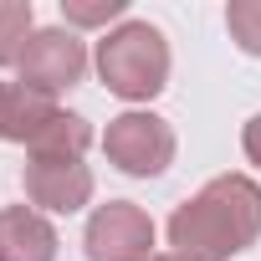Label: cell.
I'll return each mask as SVG.
<instances>
[{
  "label": "cell",
  "instance_id": "obj_5",
  "mask_svg": "<svg viewBox=\"0 0 261 261\" xmlns=\"http://www.w3.org/2000/svg\"><path fill=\"white\" fill-rule=\"evenodd\" d=\"M21 82L26 87H41V92H62V87H77L82 72H87V46L77 41V31L67 26H46V31H31L26 51H21Z\"/></svg>",
  "mask_w": 261,
  "mask_h": 261
},
{
  "label": "cell",
  "instance_id": "obj_4",
  "mask_svg": "<svg viewBox=\"0 0 261 261\" xmlns=\"http://www.w3.org/2000/svg\"><path fill=\"white\" fill-rule=\"evenodd\" d=\"M87 261H154V220L134 200H108L87 220Z\"/></svg>",
  "mask_w": 261,
  "mask_h": 261
},
{
  "label": "cell",
  "instance_id": "obj_12",
  "mask_svg": "<svg viewBox=\"0 0 261 261\" xmlns=\"http://www.w3.org/2000/svg\"><path fill=\"white\" fill-rule=\"evenodd\" d=\"M128 11V0H62L67 26H108Z\"/></svg>",
  "mask_w": 261,
  "mask_h": 261
},
{
  "label": "cell",
  "instance_id": "obj_7",
  "mask_svg": "<svg viewBox=\"0 0 261 261\" xmlns=\"http://www.w3.org/2000/svg\"><path fill=\"white\" fill-rule=\"evenodd\" d=\"M0 261H57V230L31 205L0 210Z\"/></svg>",
  "mask_w": 261,
  "mask_h": 261
},
{
  "label": "cell",
  "instance_id": "obj_11",
  "mask_svg": "<svg viewBox=\"0 0 261 261\" xmlns=\"http://www.w3.org/2000/svg\"><path fill=\"white\" fill-rule=\"evenodd\" d=\"M225 26H230V41L246 57H261V0H230L225 6Z\"/></svg>",
  "mask_w": 261,
  "mask_h": 261
},
{
  "label": "cell",
  "instance_id": "obj_9",
  "mask_svg": "<svg viewBox=\"0 0 261 261\" xmlns=\"http://www.w3.org/2000/svg\"><path fill=\"white\" fill-rule=\"evenodd\" d=\"M87 144H92V123L82 113H57L46 123V134L31 144V154L36 159H82Z\"/></svg>",
  "mask_w": 261,
  "mask_h": 261
},
{
  "label": "cell",
  "instance_id": "obj_1",
  "mask_svg": "<svg viewBox=\"0 0 261 261\" xmlns=\"http://www.w3.org/2000/svg\"><path fill=\"white\" fill-rule=\"evenodd\" d=\"M261 236V185L251 174H215L169 215V246L179 261H230Z\"/></svg>",
  "mask_w": 261,
  "mask_h": 261
},
{
  "label": "cell",
  "instance_id": "obj_3",
  "mask_svg": "<svg viewBox=\"0 0 261 261\" xmlns=\"http://www.w3.org/2000/svg\"><path fill=\"white\" fill-rule=\"evenodd\" d=\"M102 154L108 164H118L123 174L134 179H154L174 164V128L159 113H118L108 118V134H102Z\"/></svg>",
  "mask_w": 261,
  "mask_h": 261
},
{
  "label": "cell",
  "instance_id": "obj_13",
  "mask_svg": "<svg viewBox=\"0 0 261 261\" xmlns=\"http://www.w3.org/2000/svg\"><path fill=\"white\" fill-rule=\"evenodd\" d=\"M241 149H246V159H251V164L261 169V113H256V118L246 123V134H241Z\"/></svg>",
  "mask_w": 261,
  "mask_h": 261
},
{
  "label": "cell",
  "instance_id": "obj_15",
  "mask_svg": "<svg viewBox=\"0 0 261 261\" xmlns=\"http://www.w3.org/2000/svg\"><path fill=\"white\" fill-rule=\"evenodd\" d=\"M154 261H179V256H154Z\"/></svg>",
  "mask_w": 261,
  "mask_h": 261
},
{
  "label": "cell",
  "instance_id": "obj_14",
  "mask_svg": "<svg viewBox=\"0 0 261 261\" xmlns=\"http://www.w3.org/2000/svg\"><path fill=\"white\" fill-rule=\"evenodd\" d=\"M0 108H6V82H0Z\"/></svg>",
  "mask_w": 261,
  "mask_h": 261
},
{
  "label": "cell",
  "instance_id": "obj_8",
  "mask_svg": "<svg viewBox=\"0 0 261 261\" xmlns=\"http://www.w3.org/2000/svg\"><path fill=\"white\" fill-rule=\"evenodd\" d=\"M57 113H62V108H57L51 92L16 82V87H6V108H0V139H16V144L31 149V144L46 134V123H51Z\"/></svg>",
  "mask_w": 261,
  "mask_h": 261
},
{
  "label": "cell",
  "instance_id": "obj_10",
  "mask_svg": "<svg viewBox=\"0 0 261 261\" xmlns=\"http://www.w3.org/2000/svg\"><path fill=\"white\" fill-rule=\"evenodd\" d=\"M31 0H0V67L21 62L26 41H31Z\"/></svg>",
  "mask_w": 261,
  "mask_h": 261
},
{
  "label": "cell",
  "instance_id": "obj_6",
  "mask_svg": "<svg viewBox=\"0 0 261 261\" xmlns=\"http://www.w3.org/2000/svg\"><path fill=\"white\" fill-rule=\"evenodd\" d=\"M26 200L51 210V215H72L92 200V169L82 159H36L26 164Z\"/></svg>",
  "mask_w": 261,
  "mask_h": 261
},
{
  "label": "cell",
  "instance_id": "obj_2",
  "mask_svg": "<svg viewBox=\"0 0 261 261\" xmlns=\"http://www.w3.org/2000/svg\"><path fill=\"white\" fill-rule=\"evenodd\" d=\"M97 77L113 97L149 102L169 82V41L149 21H123L97 41Z\"/></svg>",
  "mask_w": 261,
  "mask_h": 261
}]
</instances>
